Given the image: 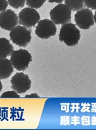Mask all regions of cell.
Returning a JSON list of instances; mask_svg holds the SVG:
<instances>
[{"mask_svg": "<svg viewBox=\"0 0 96 130\" xmlns=\"http://www.w3.org/2000/svg\"><path fill=\"white\" fill-rule=\"evenodd\" d=\"M14 51V47L9 40L6 38H0V58H7L11 56Z\"/></svg>", "mask_w": 96, "mask_h": 130, "instance_id": "cell-11", "label": "cell"}, {"mask_svg": "<svg viewBox=\"0 0 96 130\" xmlns=\"http://www.w3.org/2000/svg\"><path fill=\"white\" fill-rule=\"evenodd\" d=\"M58 38L69 47H74L78 44L80 39V31L76 25L72 23H67L62 25Z\"/></svg>", "mask_w": 96, "mask_h": 130, "instance_id": "cell-1", "label": "cell"}, {"mask_svg": "<svg viewBox=\"0 0 96 130\" xmlns=\"http://www.w3.org/2000/svg\"><path fill=\"white\" fill-rule=\"evenodd\" d=\"M31 29L23 25H17L10 32L12 43L21 47H25L31 41Z\"/></svg>", "mask_w": 96, "mask_h": 130, "instance_id": "cell-2", "label": "cell"}, {"mask_svg": "<svg viewBox=\"0 0 96 130\" xmlns=\"http://www.w3.org/2000/svg\"><path fill=\"white\" fill-rule=\"evenodd\" d=\"M13 70L10 60L0 58V79L8 78L13 73Z\"/></svg>", "mask_w": 96, "mask_h": 130, "instance_id": "cell-10", "label": "cell"}, {"mask_svg": "<svg viewBox=\"0 0 96 130\" xmlns=\"http://www.w3.org/2000/svg\"><path fill=\"white\" fill-rule=\"evenodd\" d=\"M10 82L12 88L19 94L27 92L28 90H30L32 84V82L29 76L22 72L17 73L14 75Z\"/></svg>", "mask_w": 96, "mask_h": 130, "instance_id": "cell-7", "label": "cell"}, {"mask_svg": "<svg viewBox=\"0 0 96 130\" xmlns=\"http://www.w3.org/2000/svg\"><path fill=\"white\" fill-rule=\"evenodd\" d=\"M10 6L15 9H18L19 8H23L25 6V0H7Z\"/></svg>", "mask_w": 96, "mask_h": 130, "instance_id": "cell-14", "label": "cell"}, {"mask_svg": "<svg viewBox=\"0 0 96 130\" xmlns=\"http://www.w3.org/2000/svg\"><path fill=\"white\" fill-rule=\"evenodd\" d=\"M2 88H3L2 84V82H1V79H0V92L2 90Z\"/></svg>", "mask_w": 96, "mask_h": 130, "instance_id": "cell-20", "label": "cell"}, {"mask_svg": "<svg viewBox=\"0 0 96 130\" xmlns=\"http://www.w3.org/2000/svg\"><path fill=\"white\" fill-rule=\"evenodd\" d=\"M25 1L28 6L34 9L40 8L46 2V0H25Z\"/></svg>", "mask_w": 96, "mask_h": 130, "instance_id": "cell-13", "label": "cell"}, {"mask_svg": "<svg viewBox=\"0 0 96 130\" xmlns=\"http://www.w3.org/2000/svg\"><path fill=\"white\" fill-rule=\"evenodd\" d=\"M74 20L78 27L88 29L95 24L93 14L89 8H82L77 11L74 15Z\"/></svg>", "mask_w": 96, "mask_h": 130, "instance_id": "cell-8", "label": "cell"}, {"mask_svg": "<svg viewBox=\"0 0 96 130\" xmlns=\"http://www.w3.org/2000/svg\"><path fill=\"white\" fill-rule=\"evenodd\" d=\"M8 6V3L7 0H0V13L2 12L5 11Z\"/></svg>", "mask_w": 96, "mask_h": 130, "instance_id": "cell-17", "label": "cell"}, {"mask_svg": "<svg viewBox=\"0 0 96 130\" xmlns=\"http://www.w3.org/2000/svg\"><path fill=\"white\" fill-rule=\"evenodd\" d=\"M65 4L71 11H78L85 6L84 0H64Z\"/></svg>", "mask_w": 96, "mask_h": 130, "instance_id": "cell-12", "label": "cell"}, {"mask_svg": "<svg viewBox=\"0 0 96 130\" xmlns=\"http://www.w3.org/2000/svg\"><path fill=\"white\" fill-rule=\"evenodd\" d=\"M84 5L87 7V8L95 10L96 0H84Z\"/></svg>", "mask_w": 96, "mask_h": 130, "instance_id": "cell-16", "label": "cell"}, {"mask_svg": "<svg viewBox=\"0 0 96 130\" xmlns=\"http://www.w3.org/2000/svg\"><path fill=\"white\" fill-rule=\"evenodd\" d=\"M40 14L36 9L25 8L19 13V23L27 28L34 27L40 21Z\"/></svg>", "mask_w": 96, "mask_h": 130, "instance_id": "cell-5", "label": "cell"}, {"mask_svg": "<svg viewBox=\"0 0 96 130\" xmlns=\"http://www.w3.org/2000/svg\"><path fill=\"white\" fill-rule=\"evenodd\" d=\"M10 56L12 67L19 71H23L27 69L29 67L30 63L32 61V55L25 50L13 51Z\"/></svg>", "mask_w": 96, "mask_h": 130, "instance_id": "cell-3", "label": "cell"}, {"mask_svg": "<svg viewBox=\"0 0 96 130\" xmlns=\"http://www.w3.org/2000/svg\"><path fill=\"white\" fill-rule=\"evenodd\" d=\"M57 27L51 20L45 19L38 22L35 29V34L39 38L48 39L56 35Z\"/></svg>", "mask_w": 96, "mask_h": 130, "instance_id": "cell-6", "label": "cell"}, {"mask_svg": "<svg viewBox=\"0 0 96 130\" xmlns=\"http://www.w3.org/2000/svg\"><path fill=\"white\" fill-rule=\"evenodd\" d=\"M51 20L56 25H64L71 21L72 11L65 4H59L50 10Z\"/></svg>", "mask_w": 96, "mask_h": 130, "instance_id": "cell-4", "label": "cell"}, {"mask_svg": "<svg viewBox=\"0 0 96 130\" xmlns=\"http://www.w3.org/2000/svg\"><path fill=\"white\" fill-rule=\"evenodd\" d=\"M18 16L12 10H6L0 13V27L2 29L7 31H11L14 27L18 25Z\"/></svg>", "mask_w": 96, "mask_h": 130, "instance_id": "cell-9", "label": "cell"}, {"mask_svg": "<svg viewBox=\"0 0 96 130\" xmlns=\"http://www.w3.org/2000/svg\"><path fill=\"white\" fill-rule=\"evenodd\" d=\"M2 98H19L20 95L17 94V92L12 90V91H6V92H4L2 96Z\"/></svg>", "mask_w": 96, "mask_h": 130, "instance_id": "cell-15", "label": "cell"}, {"mask_svg": "<svg viewBox=\"0 0 96 130\" xmlns=\"http://www.w3.org/2000/svg\"><path fill=\"white\" fill-rule=\"evenodd\" d=\"M25 97H26V98H30V97L38 98V97H39V95H38L37 93H32V94H27V95H25Z\"/></svg>", "mask_w": 96, "mask_h": 130, "instance_id": "cell-18", "label": "cell"}, {"mask_svg": "<svg viewBox=\"0 0 96 130\" xmlns=\"http://www.w3.org/2000/svg\"><path fill=\"white\" fill-rule=\"evenodd\" d=\"M49 3H58V4H62L64 0H47Z\"/></svg>", "mask_w": 96, "mask_h": 130, "instance_id": "cell-19", "label": "cell"}]
</instances>
